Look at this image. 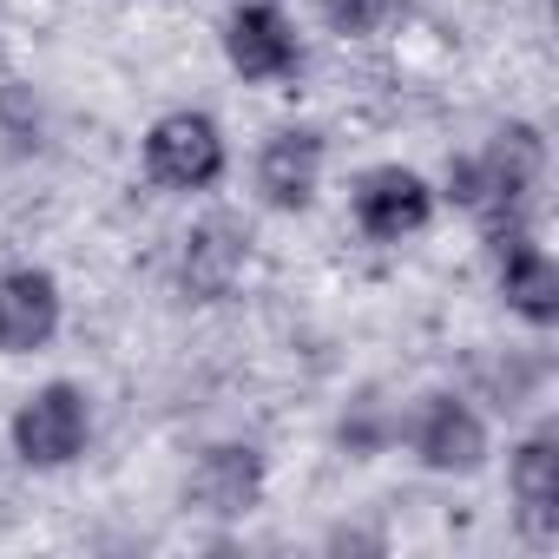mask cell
<instances>
[{"mask_svg": "<svg viewBox=\"0 0 559 559\" xmlns=\"http://www.w3.org/2000/svg\"><path fill=\"white\" fill-rule=\"evenodd\" d=\"M237 270H243V237H237L230 224H204V230H191V250H185V284H191L198 297H224Z\"/></svg>", "mask_w": 559, "mask_h": 559, "instance_id": "7c38bea8", "label": "cell"}, {"mask_svg": "<svg viewBox=\"0 0 559 559\" xmlns=\"http://www.w3.org/2000/svg\"><path fill=\"white\" fill-rule=\"evenodd\" d=\"M145 165L171 191H204L224 178V139L204 112H165L145 139Z\"/></svg>", "mask_w": 559, "mask_h": 559, "instance_id": "3957f363", "label": "cell"}, {"mask_svg": "<svg viewBox=\"0 0 559 559\" xmlns=\"http://www.w3.org/2000/svg\"><path fill=\"white\" fill-rule=\"evenodd\" d=\"M86 428H93L86 395H80L73 382H47V389L27 395V408L14 415V448H21L27 467H67V461H80Z\"/></svg>", "mask_w": 559, "mask_h": 559, "instance_id": "7a4b0ae2", "label": "cell"}, {"mask_svg": "<svg viewBox=\"0 0 559 559\" xmlns=\"http://www.w3.org/2000/svg\"><path fill=\"white\" fill-rule=\"evenodd\" d=\"M428 217H435V191H428L415 171H402V165H382V171H369V178L356 185V224H362L369 237H382V243L415 237Z\"/></svg>", "mask_w": 559, "mask_h": 559, "instance_id": "5b68a950", "label": "cell"}, {"mask_svg": "<svg viewBox=\"0 0 559 559\" xmlns=\"http://www.w3.org/2000/svg\"><path fill=\"white\" fill-rule=\"evenodd\" d=\"M257 185H263V198L276 211H304L317 198V185H323V139L304 132V126L276 132L263 145V158H257Z\"/></svg>", "mask_w": 559, "mask_h": 559, "instance_id": "30bf717a", "label": "cell"}, {"mask_svg": "<svg viewBox=\"0 0 559 559\" xmlns=\"http://www.w3.org/2000/svg\"><path fill=\"white\" fill-rule=\"evenodd\" d=\"M60 330V284L47 270H8L0 276V356H34Z\"/></svg>", "mask_w": 559, "mask_h": 559, "instance_id": "277c9868", "label": "cell"}, {"mask_svg": "<svg viewBox=\"0 0 559 559\" xmlns=\"http://www.w3.org/2000/svg\"><path fill=\"white\" fill-rule=\"evenodd\" d=\"M539 165H546L539 132H533V126H507V132L487 145V158L454 165V198L487 217V237L526 230V198H533V185H539Z\"/></svg>", "mask_w": 559, "mask_h": 559, "instance_id": "6da1fadb", "label": "cell"}, {"mask_svg": "<svg viewBox=\"0 0 559 559\" xmlns=\"http://www.w3.org/2000/svg\"><path fill=\"white\" fill-rule=\"evenodd\" d=\"M415 454H421L435 474H474L480 454H487V428H480V415H474L467 402L435 395V402L421 408V421H415Z\"/></svg>", "mask_w": 559, "mask_h": 559, "instance_id": "ba28073f", "label": "cell"}, {"mask_svg": "<svg viewBox=\"0 0 559 559\" xmlns=\"http://www.w3.org/2000/svg\"><path fill=\"white\" fill-rule=\"evenodd\" d=\"M323 14L336 34H376L395 14V0H323Z\"/></svg>", "mask_w": 559, "mask_h": 559, "instance_id": "4fadbf2b", "label": "cell"}, {"mask_svg": "<svg viewBox=\"0 0 559 559\" xmlns=\"http://www.w3.org/2000/svg\"><path fill=\"white\" fill-rule=\"evenodd\" d=\"M513 500H520V520L539 539H552V526H559V448H552V435H533L513 454Z\"/></svg>", "mask_w": 559, "mask_h": 559, "instance_id": "8fae6325", "label": "cell"}, {"mask_svg": "<svg viewBox=\"0 0 559 559\" xmlns=\"http://www.w3.org/2000/svg\"><path fill=\"white\" fill-rule=\"evenodd\" d=\"M224 53L243 80H284L297 73V27L276 8H263V0H250V8L224 21Z\"/></svg>", "mask_w": 559, "mask_h": 559, "instance_id": "8992f818", "label": "cell"}, {"mask_svg": "<svg viewBox=\"0 0 559 559\" xmlns=\"http://www.w3.org/2000/svg\"><path fill=\"white\" fill-rule=\"evenodd\" d=\"M493 250H500V297L526 317V323H552L559 317V270H552V257L526 237V230H507V237H493Z\"/></svg>", "mask_w": 559, "mask_h": 559, "instance_id": "9c48e42d", "label": "cell"}, {"mask_svg": "<svg viewBox=\"0 0 559 559\" xmlns=\"http://www.w3.org/2000/svg\"><path fill=\"white\" fill-rule=\"evenodd\" d=\"M257 493H263V454H257V448H237V441L211 448V454L191 467V480H185V500H191L198 513H217V520L250 513Z\"/></svg>", "mask_w": 559, "mask_h": 559, "instance_id": "52a82bcc", "label": "cell"}]
</instances>
